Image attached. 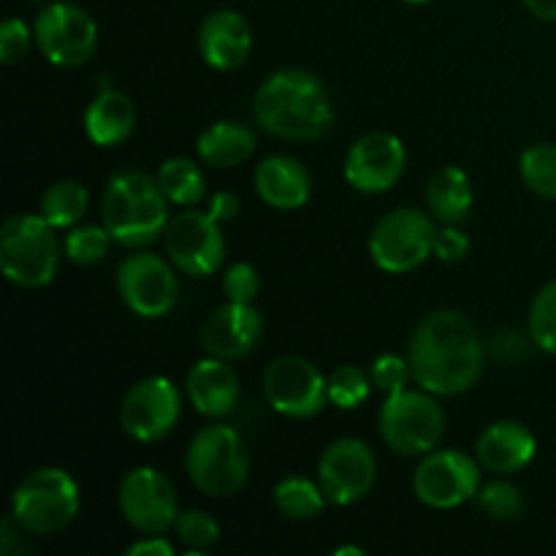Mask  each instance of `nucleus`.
Instances as JSON below:
<instances>
[{
	"mask_svg": "<svg viewBox=\"0 0 556 556\" xmlns=\"http://www.w3.org/2000/svg\"><path fill=\"white\" fill-rule=\"evenodd\" d=\"M253 49V30L248 20L231 9L212 11L199 27V52L215 71H233L244 65Z\"/></svg>",
	"mask_w": 556,
	"mask_h": 556,
	"instance_id": "nucleus-19",
	"label": "nucleus"
},
{
	"mask_svg": "<svg viewBox=\"0 0 556 556\" xmlns=\"http://www.w3.org/2000/svg\"><path fill=\"white\" fill-rule=\"evenodd\" d=\"M261 291V277L255 271L253 264H233L231 269L223 277V293L228 296V302L239 304H253V299Z\"/></svg>",
	"mask_w": 556,
	"mask_h": 556,
	"instance_id": "nucleus-37",
	"label": "nucleus"
},
{
	"mask_svg": "<svg viewBox=\"0 0 556 556\" xmlns=\"http://www.w3.org/2000/svg\"><path fill=\"white\" fill-rule=\"evenodd\" d=\"M253 117L277 139L315 141L334 125V106L318 76L304 68H282L258 87Z\"/></svg>",
	"mask_w": 556,
	"mask_h": 556,
	"instance_id": "nucleus-2",
	"label": "nucleus"
},
{
	"mask_svg": "<svg viewBox=\"0 0 556 556\" xmlns=\"http://www.w3.org/2000/svg\"><path fill=\"white\" fill-rule=\"evenodd\" d=\"M179 413H182V396L177 386L163 375H152V378L139 380L125 394L119 424L125 434L139 443H157L177 427Z\"/></svg>",
	"mask_w": 556,
	"mask_h": 556,
	"instance_id": "nucleus-15",
	"label": "nucleus"
},
{
	"mask_svg": "<svg viewBox=\"0 0 556 556\" xmlns=\"http://www.w3.org/2000/svg\"><path fill=\"white\" fill-rule=\"evenodd\" d=\"M386 445L402 456H424L438 448L445 432V413L429 391H400L386 396L378 416Z\"/></svg>",
	"mask_w": 556,
	"mask_h": 556,
	"instance_id": "nucleus-7",
	"label": "nucleus"
},
{
	"mask_svg": "<svg viewBox=\"0 0 556 556\" xmlns=\"http://www.w3.org/2000/svg\"><path fill=\"white\" fill-rule=\"evenodd\" d=\"M76 514H79V486L60 467L33 470L11 497V516L27 535H58L76 519Z\"/></svg>",
	"mask_w": 556,
	"mask_h": 556,
	"instance_id": "nucleus-5",
	"label": "nucleus"
},
{
	"mask_svg": "<svg viewBox=\"0 0 556 556\" xmlns=\"http://www.w3.org/2000/svg\"><path fill=\"white\" fill-rule=\"evenodd\" d=\"M103 226L123 248H147L168 226V199L144 172L114 174L101 201Z\"/></svg>",
	"mask_w": 556,
	"mask_h": 556,
	"instance_id": "nucleus-3",
	"label": "nucleus"
},
{
	"mask_svg": "<svg viewBox=\"0 0 556 556\" xmlns=\"http://www.w3.org/2000/svg\"><path fill=\"white\" fill-rule=\"evenodd\" d=\"M58 228L43 215H14L0 228V269L20 288H43L60 266Z\"/></svg>",
	"mask_w": 556,
	"mask_h": 556,
	"instance_id": "nucleus-4",
	"label": "nucleus"
},
{
	"mask_svg": "<svg viewBox=\"0 0 556 556\" xmlns=\"http://www.w3.org/2000/svg\"><path fill=\"white\" fill-rule=\"evenodd\" d=\"M519 174L535 195L556 201V144L541 141L521 152Z\"/></svg>",
	"mask_w": 556,
	"mask_h": 556,
	"instance_id": "nucleus-29",
	"label": "nucleus"
},
{
	"mask_svg": "<svg viewBox=\"0 0 556 556\" xmlns=\"http://www.w3.org/2000/svg\"><path fill=\"white\" fill-rule=\"evenodd\" d=\"M117 291L139 318H163L177 304L179 282L168 261L155 253H134L119 264Z\"/></svg>",
	"mask_w": 556,
	"mask_h": 556,
	"instance_id": "nucleus-16",
	"label": "nucleus"
},
{
	"mask_svg": "<svg viewBox=\"0 0 556 556\" xmlns=\"http://www.w3.org/2000/svg\"><path fill=\"white\" fill-rule=\"evenodd\" d=\"M210 215L217 223H228L239 215V195L231 190H220V193L212 195L210 201Z\"/></svg>",
	"mask_w": 556,
	"mask_h": 556,
	"instance_id": "nucleus-39",
	"label": "nucleus"
},
{
	"mask_svg": "<svg viewBox=\"0 0 556 556\" xmlns=\"http://www.w3.org/2000/svg\"><path fill=\"white\" fill-rule=\"evenodd\" d=\"M407 362L418 389L434 396L470 391L483 372V342L459 309H434L413 329Z\"/></svg>",
	"mask_w": 556,
	"mask_h": 556,
	"instance_id": "nucleus-1",
	"label": "nucleus"
},
{
	"mask_svg": "<svg viewBox=\"0 0 556 556\" xmlns=\"http://www.w3.org/2000/svg\"><path fill=\"white\" fill-rule=\"evenodd\" d=\"M369 378H372L375 389L383 391L386 396L400 394V391L407 389V380L413 378L410 362L402 356H394V353H383V356H378L372 362Z\"/></svg>",
	"mask_w": 556,
	"mask_h": 556,
	"instance_id": "nucleus-35",
	"label": "nucleus"
},
{
	"mask_svg": "<svg viewBox=\"0 0 556 556\" xmlns=\"http://www.w3.org/2000/svg\"><path fill=\"white\" fill-rule=\"evenodd\" d=\"M329 503L320 489V483L307 481V478H286L275 486V505L282 516L293 521H307L320 516L324 505Z\"/></svg>",
	"mask_w": 556,
	"mask_h": 556,
	"instance_id": "nucleus-28",
	"label": "nucleus"
},
{
	"mask_svg": "<svg viewBox=\"0 0 556 556\" xmlns=\"http://www.w3.org/2000/svg\"><path fill=\"white\" fill-rule=\"evenodd\" d=\"M123 519L144 535H163L179 519L174 483L155 467H136L123 478L117 492Z\"/></svg>",
	"mask_w": 556,
	"mask_h": 556,
	"instance_id": "nucleus-12",
	"label": "nucleus"
},
{
	"mask_svg": "<svg viewBox=\"0 0 556 556\" xmlns=\"http://www.w3.org/2000/svg\"><path fill=\"white\" fill-rule=\"evenodd\" d=\"M185 389H188L190 405L206 418L231 416L239 405V394H242L233 367L226 358L217 356L195 362L185 380Z\"/></svg>",
	"mask_w": 556,
	"mask_h": 556,
	"instance_id": "nucleus-20",
	"label": "nucleus"
},
{
	"mask_svg": "<svg viewBox=\"0 0 556 556\" xmlns=\"http://www.w3.org/2000/svg\"><path fill=\"white\" fill-rule=\"evenodd\" d=\"M136 106L130 96L114 87H103L85 112L87 139L96 147H117L134 134Z\"/></svg>",
	"mask_w": 556,
	"mask_h": 556,
	"instance_id": "nucleus-23",
	"label": "nucleus"
},
{
	"mask_svg": "<svg viewBox=\"0 0 556 556\" xmlns=\"http://www.w3.org/2000/svg\"><path fill=\"white\" fill-rule=\"evenodd\" d=\"M174 530H177V538L190 552H206V548H212L220 541V525L210 514H204V510H185V514H179Z\"/></svg>",
	"mask_w": 556,
	"mask_h": 556,
	"instance_id": "nucleus-34",
	"label": "nucleus"
},
{
	"mask_svg": "<svg viewBox=\"0 0 556 556\" xmlns=\"http://www.w3.org/2000/svg\"><path fill=\"white\" fill-rule=\"evenodd\" d=\"M125 554L128 556H174V546L166 541L163 535H147L144 541L139 543H130L128 548H125Z\"/></svg>",
	"mask_w": 556,
	"mask_h": 556,
	"instance_id": "nucleus-40",
	"label": "nucleus"
},
{
	"mask_svg": "<svg viewBox=\"0 0 556 556\" xmlns=\"http://www.w3.org/2000/svg\"><path fill=\"white\" fill-rule=\"evenodd\" d=\"M155 179L161 185L163 195L168 199V204L195 206L206 193L204 174H201V168L190 157H168V161H163Z\"/></svg>",
	"mask_w": 556,
	"mask_h": 556,
	"instance_id": "nucleus-26",
	"label": "nucleus"
},
{
	"mask_svg": "<svg viewBox=\"0 0 556 556\" xmlns=\"http://www.w3.org/2000/svg\"><path fill=\"white\" fill-rule=\"evenodd\" d=\"M36 47L43 58L60 68L85 65L96 54L98 25L90 11L76 3H49L38 11Z\"/></svg>",
	"mask_w": 556,
	"mask_h": 556,
	"instance_id": "nucleus-10",
	"label": "nucleus"
},
{
	"mask_svg": "<svg viewBox=\"0 0 556 556\" xmlns=\"http://www.w3.org/2000/svg\"><path fill=\"white\" fill-rule=\"evenodd\" d=\"M472 201H476V193H472V182L465 168L443 166L429 177L427 206L434 220L456 226L470 215Z\"/></svg>",
	"mask_w": 556,
	"mask_h": 556,
	"instance_id": "nucleus-24",
	"label": "nucleus"
},
{
	"mask_svg": "<svg viewBox=\"0 0 556 556\" xmlns=\"http://www.w3.org/2000/svg\"><path fill=\"white\" fill-rule=\"evenodd\" d=\"M87 206H90V195L85 185L76 179H58L41 195V215L54 228L79 226L81 217L87 215Z\"/></svg>",
	"mask_w": 556,
	"mask_h": 556,
	"instance_id": "nucleus-27",
	"label": "nucleus"
},
{
	"mask_svg": "<svg viewBox=\"0 0 556 556\" xmlns=\"http://www.w3.org/2000/svg\"><path fill=\"white\" fill-rule=\"evenodd\" d=\"M525 5L530 9V14L538 16V20L556 22V0H525Z\"/></svg>",
	"mask_w": 556,
	"mask_h": 556,
	"instance_id": "nucleus-41",
	"label": "nucleus"
},
{
	"mask_svg": "<svg viewBox=\"0 0 556 556\" xmlns=\"http://www.w3.org/2000/svg\"><path fill=\"white\" fill-rule=\"evenodd\" d=\"M538 440L521 421H497L478 438V462L483 470L514 476L535 459Z\"/></svg>",
	"mask_w": 556,
	"mask_h": 556,
	"instance_id": "nucleus-21",
	"label": "nucleus"
},
{
	"mask_svg": "<svg viewBox=\"0 0 556 556\" xmlns=\"http://www.w3.org/2000/svg\"><path fill=\"white\" fill-rule=\"evenodd\" d=\"M369 380L372 378H367L362 367H353V364L337 367L329 375V402L340 410H356L369 396Z\"/></svg>",
	"mask_w": 556,
	"mask_h": 556,
	"instance_id": "nucleus-33",
	"label": "nucleus"
},
{
	"mask_svg": "<svg viewBox=\"0 0 556 556\" xmlns=\"http://www.w3.org/2000/svg\"><path fill=\"white\" fill-rule=\"evenodd\" d=\"M185 467L193 486L206 497H233L248 483L250 456L237 429L212 424L190 440Z\"/></svg>",
	"mask_w": 556,
	"mask_h": 556,
	"instance_id": "nucleus-6",
	"label": "nucleus"
},
{
	"mask_svg": "<svg viewBox=\"0 0 556 556\" xmlns=\"http://www.w3.org/2000/svg\"><path fill=\"white\" fill-rule=\"evenodd\" d=\"M255 144H258V139H255L253 128H248L242 123H231V119H223V123L210 125L199 136L195 150H199V157L206 166L233 168L253 157Z\"/></svg>",
	"mask_w": 556,
	"mask_h": 556,
	"instance_id": "nucleus-25",
	"label": "nucleus"
},
{
	"mask_svg": "<svg viewBox=\"0 0 556 556\" xmlns=\"http://www.w3.org/2000/svg\"><path fill=\"white\" fill-rule=\"evenodd\" d=\"M481 462L456 448L429 451L413 472V492L424 505L438 510L459 508L476 500L481 489Z\"/></svg>",
	"mask_w": 556,
	"mask_h": 556,
	"instance_id": "nucleus-9",
	"label": "nucleus"
},
{
	"mask_svg": "<svg viewBox=\"0 0 556 556\" xmlns=\"http://www.w3.org/2000/svg\"><path fill=\"white\" fill-rule=\"evenodd\" d=\"M478 505L494 521H514L525 514V494L508 481H492L478 489Z\"/></svg>",
	"mask_w": 556,
	"mask_h": 556,
	"instance_id": "nucleus-32",
	"label": "nucleus"
},
{
	"mask_svg": "<svg viewBox=\"0 0 556 556\" xmlns=\"http://www.w3.org/2000/svg\"><path fill=\"white\" fill-rule=\"evenodd\" d=\"M261 334H264V318L253 304L228 302L217 307L210 318L201 326V348L210 356L226 358H242L258 345Z\"/></svg>",
	"mask_w": 556,
	"mask_h": 556,
	"instance_id": "nucleus-18",
	"label": "nucleus"
},
{
	"mask_svg": "<svg viewBox=\"0 0 556 556\" xmlns=\"http://www.w3.org/2000/svg\"><path fill=\"white\" fill-rule=\"evenodd\" d=\"M112 233L106 226H74L65 237V258L76 266H92L106 258Z\"/></svg>",
	"mask_w": 556,
	"mask_h": 556,
	"instance_id": "nucleus-31",
	"label": "nucleus"
},
{
	"mask_svg": "<svg viewBox=\"0 0 556 556\" xmlns=\"http://www.w3.org/2000/svg\"><path fill=\"white\" fill-rule=\"evenodd\" d=\"M402 3H410V5H424V3H429V0H402Z\"/></svg>",
	"mask_w": 556,
	"mask_h": 556,
	"instance_id": "nucleus-43",
	"label": "nucleus"
},
{
	"mask_svg": "<svg viewBox=\"0 0 556 556\" xmlns=\"http://www.w3.org/2000/svg\"><path fill=\"white\" fill-rule=\"evenodd\" d=\"M434 233L438 228L432 212L427 215L416 206H400L375 223L369 233V253L378 269L389 275H407L434 253Z\"/></svg>",
	"mask_w": 556,
	"mask_h": 556,
	"instance_id": "nucleus-8",
	"label": "nucleus"
},
{
	"mask_svg": "<svg viewBox=\"0 0 556 556\" xmlns=\"http://www.w3.org/2000/svg\"><path fill=\"white\" fill-rule=\"evenodd\" d=\"M378 478L372 448L358 438H340L320 454L318 483L331 505H356L367 497Z\"/></svg>",
	"mask_w": 556,
	"mask_h": 556,
	"instance_id": "nucleus-14",
	"label": "nucleus"
},
{
	"mask_svg": "<svg viewBox=\"0 0 556 556\" xmlns=\"http://www.w3.org/2000/svg\"><path fill=\"white\" fill-rule=\"evenodd\" d=\"M527 326H530V340L541 351L556 356V280L543 286L538 296L532 299Z\"/></svg>",
	"mask_w": 556,
	"mask_h": 556,
	"instance_id": "nucleus-30",
	"label": "nucleus"
},
{
	"mask_svg": "<svg viewBox=\"0 0 556 556\" xmlns=\"http://www.w3.org/2000/svg\"><path fill=\"white\" fill-rule=\"evenodd\" d=\"M163 239L172 264L190 277H210L226 258V237L210 212H179L168 220Z\"/></svg>",
	"mask_w": 556,
	"mask_h": 556,
	"instance_id": "nucleus-13",
	"label": "nucleus"
},
{
	"mask_svg": "<svg viewBox=\"0 0 556 556\" xmlns=\"http://www.w3.org/2000/svg\"><path fill=\"white\" fill-rule=\"evenodd\" d=\"M467 253H470V239H467L465 231H459L456 226L438 228V233H434V255L443 264H456Z\"/></svg>",
	"mask_w": 556,
	"mask_h": 556,
	"instance_id": "nucleus-38",
	"label": "nucleus"
},
{
	"mask_svg": "<svg viewBox=\"0 0 556 556\" xmlns=\"http://www.w3.org/2000/svg\"><path fill=\"white\" fill-rule=\"evenodd\" d=\"M255 193L271 210H299L313 195V177L291 155H269L255 168Z\"/></svg>",
	"mask_w": 556,
	"mask_h": 556,
	"instance_id": "nucleus-22",
	"label": "nucleus"
},
{
	"mask_svg": "<svg viewBox=\"0 0 556 556\" xmlns=\"http://www.w3.org/2000/svg\"><path fill=\"white\" fill-rule=\"evenodd\" d=\"M33 41H36V33L25 25L22 20L11 16L0 25V60L5 65H16L27 58Z\"/></svg>",
	"mask_w": 556,
	"mask_h": 556,
	"instance_id": "nucleus-36",
	"label": "nucleus"
},
{
	"mask_svg": "<svg viewBox=\"0 0 556 556\" xmlns=\"http://www.w3.org/2000/svg\"><path fill=\"white\" fill-rule=\"evenodd\" d=\"M264 396L280 416L315 418L329 402V380L307 358L280 356L266 367Z\"/></svg>",
	"mask_w": 556,
	"mask_h": 556,
	"instance_id": "nucleus-11",
	"label": "nucleus"
},
{
	"mask_svg": "<svg viewBox=\"0 0 556 556\" xmlns=\"http://www.w3.org/2000/svg\"><path fill=\"white\" fill-rule=\"evenodd\" d=\"M407 152L400 136L372 130L353 141L345 157V179L358 193H386L405 174Z\"/></svg>",
	"mask_w": 556,
	"mask_h": 556,
	"instance_id": "nucleus-17",
	"label": "nucleus"
},
{
	"mask_svg": "<svg viewBox=\"0 0 556 556\" xmlns=\"http://www.w3.org/2000/svg\"><path fill=\"white\" fill-rule=\"evenodd\" d=\"M367 552H364V548H358V546H340L334 552V556H364Z\"/></svg>",
	"mask_w": 556,
	"mask_h": 556,
	"instance_id": "nucleus-42",
	"label": "nucleus"
}]
</instances>
